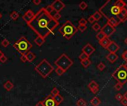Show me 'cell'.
<instances>
[{"instance_id":"1","label":"cell","mask_w":127,"mask_h":106,"mask_svg":"<svg viewBox=\"0 0 127 106\" xmlns=\"http://www.w3.org/2000/svg\"><path fill=\"white\" fill-rule=\"evenodd\" d=\"M59 25V21H56L53 16L48 13L45 7H42L35 14L33 20L28 24V26L37 35L45 39L51 33H53L54 29Z\"/></svg>"},{"instance_id":"2","label":"cell","mask_w":127,"mask_h":106,"mask_svg":"<svg viewBox=\"0 0 127 106\" xmlns=\"http://www.w3.org/2000/svg\"><path fill=\"white\" fill-rule=\"evenodd\" d=\"M100 13L103 15L107 20L118 17L121 9L115 6V1L112 0H108L103 6H101L99 9Z\"/></svg>"},{"instance_id":"3","label":"cell","mask_w":127,"mask_h":106,"mask_svg":"<svg viewBox=\"0 0 127 106\" xmlns=\"http://www.w3.org/2000/svg\"><path fill=\"white\" fill-rule=\"evenodd\" d=\"M34 70L42 78L45 79L51 74V72L54 70V68L46 59H43L39 64L35 66Z\"/></svg>"},{"instance_id":"4","label":"cell","mask_w":127,"mask_h":106,"mask_svg":"<svg viewBox=\"0 0 127 106\" xmlns=\"http://www.w3.org/2000/svg\"><path fill=\"white\" fill-rule=\"evenodd\" d=\"M13 46L21 55H25L32 48V44L25 36L19 38Z\"/></svg>"},{"instance_id":"5","label":"cell","mask_w":127,"mask_h":106,"mask_svg":"<svg viewBox=\"0 0 127 106\" xmlns=\"http://www.w3.org/2000/svg\"><path fill=\"white\" fill-rule=\"evenodd\" d=\"M59 32L66 39H71L78 31L77 27H76L70 21H66L58 30Z\"/></svg>"},{"instance_id":"6","label":"cell","mask_w":127,"mask_h":106,"mask_svg":"<svg viewBox=\"0 0 127 106\" xmlns=\"http://www.w3.org/2000/svg\"><path fill=\"white\" fill-rule=\"evenodd\" d=\"M112 75L114 79L122 85H124L127 83V69L124 64L118 67Z\"/></svg>"},{"instance_id":"7","label":"cell","mask_w":127,"mask_h":106,"mask_svg":"<svg viewBox=\"0 0 127 106\" xmlns=\"http://www.w3.org/2000/svg\"><path fill=\"white\" fill-rule=\"evenodd\" d=\"M74 62L73 61L65 54H62L55 61H54V64L57 66L60 67L61 69H63L65 72L68 71V69H69V68L73 65Z\"/></svg>"},{"instance_id":"8","label":"cell","mask_w":127,"mask_h":106,"mask_svg":"<svg viewBox=\"0 0 127 106\" xmlns=\"http://www.w3.org/2000/svg\"><path fill=\"white\" fill-rule=\"evenodd\" d=\"M101 31L104 33V35H106V37L109 38L111 35H112L115 31H116V28L112 27V25H110L108 22L101 28Z\"/></svg>"},{"instance_id":"9","label":"cell","mask_w":127,"mask_h":106,"mask_svg":"<svg viewBox=\"0 0 127 106\" xmlns=\"http://www.w3.org/2000/svg\"><path fill=\"white\" fill-rule=\"evenodd\" d=\"M51 6L54 10L56 11V13H60L65 7V4L60 0H55L54 1L52 2Z\"/></svg>"},{"instance_id":"10","label":"cell","mask_w":127,"mask_h":106,"mask_svg":"<svg viewBox=\"0 0 127 106\" xmlns=\"http://www.w3.org/2000/svg\"><path fill=\"white\" fill-rule=\"evenodd\" d=\"M34 16H35V13L33 12V10H27L26 12H25V13L22 15V19L27 23V24H28V23H30L32 20H33V18H34Z\"/></svg>"},{"instance_id":"11","label":"cell","mask_w":127,"mask_h":106,"mask_svg":"<svg viewBox=\"0 0 127 106\" xmlns=\"http://www.w3.org/2000/svg\"><path fill=\"white\" fill-rule=\"evenodd\" d=\"M95 48L93 46H92L90 44H86V45L83 47V49H82V52H84V53H86V54L88 56H89V57L95 52Z\"/></svg>"},{"instance_id":"12","label":"cell","mask_w":127,"mask_h":106,"mask_svg":"<svg viewBox=\"0 0 127 106\" xmlns=\"http://www.w3.org/2000/svg\"><path fill=\"white\" fill-rule=\"evenodd\" d=\"M43 104L44 106H58L54 99V97H52L51 94L45 97V99L43 100Z\"/></svg>"},{"instance_id":"13","label":"cell","mask_w":127,"mask_h":106,"mask_svg":"<svg viewBox=\"0 0 127 106\" xmlns=\"http://www.w3.org/2000/svg\"><path fill=\"white\" fill-rule=\"evenodd\" d=\"M119 49H120L119 45L115 41H112L106 49H107L110 53H116L119 50Z\"/></svg>"},{"instance_id":"14","label":"cell","mask_w":127,"mask_h":106,"mask_svg":"<svg viewBox=\"0 0 127 106\" xmlns=\"http://www.w3.org/2000/svg\"><path fill=\"white\" fill-rule=\"evenodd\" d=\"M88 87L93 94H97L99 90V85L95 80H92L88 85Z\"/></svg>"},{"instance_id":"15","label":"cell","mask_w":127,"mask_h":106,"mask_svg":"<svg viewBox=\"0 0 127 106\" xmlns=\"http://www.w3.org/2000/svg\"><path fill=\"white\" fill-rule=\"evenodd\" d=\"M118 18L121 21V23L125 22L127 20V12L124 8L121 10V11H120V13H119V14L118 15Z\"/></svg>"},{"instance_id":"16","label":"cell","mask_w":127,"mask_h":106,"mask_svg":"<svg viewBox=\"0 0 127 106\" xmlns=\"http://www.w3.org/2000/svg\"><path fill=\"white\" fill-rule=\"evenodd\" d=\"M106 59L112 63H115L118 59V55L116 53H109L106 56Z\"/></svg>"},{"instance_id":"17","label":"cell","mask_w":127,"mask_h":106,"mask_svg":"<svg viewBox=\"0 0 127 106\" xmlns=\"http://www.w3.org/2000/svg\"><path fill=\"white\" fill-rule=\"evenodd\" d=\"M108 23L112 25V27H118L120 24H121V21L119 20V18L118 17H115V18H112L108 20Z\"/></svg>"},{"instance_id":"18","label":"cell","mask_w":127,"mask_h":106,"mask_svg":"<svg viewBox=\"0 0 127 106\" xmlns=\"http://www.w3.org/2000/svg\"><path fill=\"white\" fill-rule=\"evenodd\" d=\"M111 42H112V41L109 39V38L106 37L104 39H103L102 41H99V44H100V45L102 47H103L104 49H106L108 47V46L111 44Z\"/></svg>"},{"instance_id":"19","label":"cell","mask_w":127,"mask_h":106,"mask_svg":"<svg viewBox=\"0 0 127 106\" xmlns=\"http://www.w3.org/2000/svg\"><path fill=\"white\" fill-rule=\"evenodd\" d=\"M13 87H14L13 83L11 81H10V80H7V81L4 83V85H3V88H4L6 91H11V90L13 89Z\"/></svg>"},{"instance_id":"20","label":"cell","mask_w":127,"mask_h":106,"mask_svg":"<svg viewBox=\"0 0 127 106\" xmlns=\"http://www.w3.org/2000/svg\"><path fill=\"white\" fill-rule=\"evenodd\" d=\"M34 41V43H35L38 46H41L45 43V38H43L42 37L37 35V36H36V38L34 39V41Z\"/></svg>"},{"instance_id":"21","label":"cell","mask_w":127,"mask_h":106,"mask_svg":"<svg viewBox=\"0 0 127 106\" xmlns=\"http://www.w3.org/2000/svg\"><path fill=\"white\" fill-rule=\"evenodd\" d=\"M25 57H26V58H27L28 62H30V63H31V62H33V61H34V59L36 58V55H35L33 52L29 51V52L25 55Z\"/></svg>"},{"instance_id":"22","label":"cell","mask_w":127,"mask_h":106,"mask_svg":"<svg viewBox=\"0 0 127 106\" xmlns=\"http://www.w3.org/2000/svg\"><path fill=\"white\" fill-rule=\"evenodd\" d=\"M90 103H91V105L92 106H99L100 105V103H101V101H100V100L97 97H93L91 100Z\"/></svg>"},{"instance_id":"23","label":"cell","mask_w":127,"mask_h":106,"mask_svg":"<svg viewBox=\"0 0 127 106\" xmlns=\"http://www.w3.org/2000/svg\"><path fill=\"white\" fill-rule=\"evenodd\" d=\"M80 63H81V65L84 67V68H88L89 66H90V65L92 64V61L89 60V59H87V60H85V61H80Z\"/></svg>"},{"instance_id":"24","label":"cell","mask_w":127,"mask_h":106,"mask_svg":"<svg viewBox=\"0 0 127 106\" xmlns=\"http://www.w3.org/2000/svg\"><path fill=\"white\" fill-rule=\"evenodd\" d=\"M54 99L56 103L57 104V106H59L60 104H61V103H63V97L60 94H58V95L55 96V97H54Z\"/></svg>"},{"instance_id":"25","label":"cell","mask_w":127,"mask_h":106,"mask_svg":"<svg viewBox=\"0 0 127 106\" xmlns=\"http://www.w3.org/2000/svg\"><path fill=\"white\" fill-rule=\"evenodd\" d=\"M125 4H126V3L123 0H118V1H115V6L118 7V8H120L121 10L124 8Z\"/></svg>"},{"instance_id":"26","label":"cell","mask_w":127,"mask_h":106,"mask_svg":"<svg viewBox=\"0 0 127 106\" xmlns=\"http://www.w3.org/2000/svg\"><path fill=\"white\" fill-rule=\"evenodd\" d=\"M76 105H77V106H87V102L84 99L80 98L77 101Z\"/></svg>"},{"instance_id":"27","label":"cell","mask_w":127,"mask_h":106,"mask_svg":"<svg viewBox=\"0 0 127 106\" xmlns=\"http://www.w3.org/2000/svg\"><path fill=\"white\" fill-rule=\"evenodd\" d=\"M96 38H97V39L99 41H102L103 39H104V38H106V35H105L104 33L100 30V31L98 32L97 34L96 35Z\"/></svg>"},{"instance_id":"28","label":"cell","mask_w":127,"mask_h":106,"mask_svg":"<svg viewBox=\"0 0 127 106\" xmlns=\"http://www.w3.org/2000/svg\"><path fill=\"white\" fill-rule=\"evenodd\" d=\"M19 13H18L16 11H13V12L10 14V18H11L12 20H13V21L17 20L18 18H19Z\"/></svg>"},{"instance_id":"29","label":"cell","mask_w":127,"mask_h":106,"mask_svg":"<svg viewBox=\"0 0 127 106\" xmlns=\"http://www.w3.org/2000/svg\"><path fill=\"white\" fill-rule=\"evenodd\" d=\"M92 15H93V17L95 18V21H99V20L102 18V16H103V15H102V14L100 13V11H99V10H97V11H96V12H95Z\"/></svg>"},{"instance_id":"30","label":"cell","mask_w":127,"mask_h":106,"mask_svg":"<svg viewBox=\"0 0 127 106\" xmlns=\"http://www.w3.org/2000/svg\"><path fill=\"white\" fill-rule=\"evenodd\" d=\"M92 29L95 31V32H100L101 30V27L100 25V24H98L97 22V23H95L93 25H92Z\"/></svg>"},{"instance_id":"31","label":"cell","mask_w":127,"mask_h":106,"mask_svg":"<svg viewBox=\"0 0 127 106\" xmlns=\"http://www.w3.org/2000/svg\"><path fill=\"white\" fill-rule=\"evenodd\" d=\"M89 58V56H88L86 53L84 52H81L80 55H79V59L80 60V61H85V60H87Z\"/></svg>"},{"instance_id":"32","label":"cell","mask_w":127,"mask_h":106,"mask_svg":"<svg viewBox=\"0 0 127 106\" xmlns=\"http://www.w3.org/2000/svg\"><path fill=\"white\" fill-rule=\"evenodd\" d=\"M58 94H60V91H59V89H57V88H56V87H54L52 90H51V95L52 96V97H55V96H57V95H58Z\"/></svg>"},{"instance_id":"33","label":"cell","mask_w":127,"mask_h":106,"mask_svg":"<svg viewBox=\"0 0 127 106\" xmlns=\"http://www.w3.org/2000/svg\"><path fill=\"white\" fill-rule=\"evenodd\" d=\"M54 71H55L56 74H57L58 76H61V75H63L65 72L63 69H61V68H60V67H57V69H56Z\"/></svg>"},{"instance_id":"34","label":"cell","mask_w":127,"mask_h":106,"mask_svg":"<svg viewBox=\"0 0 127 106\" xmlns=\"http://www.w3.org/2000/svg\"><path fill=\"white\" fill-rule=\"evenodd\" d=\"M87 7H88V4H87V3L85 2V1H81V2L79 4V7H80L81 10H86V9L87 8Z\"/></svg>"},{"instance_id":"35","label":"cell","mask_w":127,"mask_h":106,"mask_svg":"<svg viewBox=\"0 0 127 106\" xmlns=\"http://www.w3.org/2000/svg\"><path fill=\"white\" fill-rule=\"evenodd\" d=\"M45 11H46L48 13H49V14H51V13H52L53 11H54V9H53V7H52V6H51V4H49V5H48L46 7H45Z\"/></svg>"},{"instance_id":"36","label":"cell","mask_w":127,"mask_h":106,"mask_svg":"<svg viewBox=\"0 0 127 106\" xmlns=\"http://www.w3.org/2000/svg\"><path fill=\"white\" fill-rule=\"evenodd\" d=\"M123 86H124V85H122L121 83H116V84L115 85L114 88H115V89L116 91H121V90L123 89Z\"/></svg>"},{"instance_id":"37","label":"cell","mask_w":127,"mask_h":106,"mask_svg":"<svg viewBox=\"0 0 127 106\" xmlns=\"http://www.w3.org/2000/svg\"><path fill=\"white\" fill-rule=\"evenodd\" d=\"M97 69L100 70V71H103L104 69H105V68H106V65L103 63H102V62H100L98 65H97Z\"/></svg>"},{"instance_id":"38","label":"cell","mask_w":127,"mask_h":106,"mask_svg":"<svg viewBox=\"0 0 127 106\" xmlns=\"http://www.w3.org/2000/svg\"><path fill=\"white\" fill-rule=\"evenodd\" d=\"M77 30H80L81 32H83L84 31H86L87 30V26H85V25H79L78 27H77Z\"/></svg>"},{"instance_id":"39","label":"cell","mask_w":127,"mask_h":106,"mask_svg":"<svg viewBox=\"0 0 127 106\" xmlns=\"http://www.w3.org/2000/svg\"><path fill=\"white\" fill-rule=\"evenodd\" d=\"M9 44H10V41L7 39H4L1 41V46L4 47H7L9 46Z\"/></svg>"},{"instance_id":"40","label":"cell","mask_w":127,"mask_h":106,"mask_svg":"<svg viewBox=\"0 0 127 106\" xmlns=\"http://www.w3.org/2000/svg\"><path fill=\"white\" fill-rule=\"evenodd\" d=\"M124 98V95H123V94H121V93L117 94H116V96H115V99H116L118 101H120V102H121V100H122Z\"/></svg>"},{"instance_id":"41","label":"cell","mask_w":127,"mask_h":106,"mask_svg":"<svg viewBox=\"0 0 127 106\" xmlns=\"http://www.w3.org/2000/svg\"><path fill=\"white\" fill-rule=\"evenodd\" d=\"M87 24V20H86L84 18H82L79 20V25H85L86 26Z\"/></svg>"},{"instance_id":"42","label":"cell","mask_w":127,"mask_h":106,"mask_svg":"<svg viewBox=\"0 0 127 106\" xmlns=\"http://www.w3.org/2000/svg\"><path fill=\"white\" fill-rule=\"evenodd\" d=\"M52 16H53V18H54L56 21H59V20H60V18H61V15H60V13H55V14H54V15H52Z\"/></svg>"},{"instance_id":"43","label":"cell","mask_w":127,"mask_h":106,"mask_svg":"<svg viewBox=\"0 0 127 106\" xmlns=\"http://www.w3.org/2000/svg\"><path fill=\"white\" fill-rule=\"evenodd\" d=\"M88 21H89V23H91V24H95V22L96 21H95V18L93 17V15L89 16V18H88Z\"/></svg>"},{"instance_id":"44","label":"cell","mask_w":127,"mask_h":106,"mask_svg":"<svg viewBox=\"0 0 127 106\" xmlns=\"http://www.w3.org/2000/svg\"><path fill=\"white\" fill-rule=\"evenodd\" d=\"M122 58H123L125 61H127V50L124 51V52L122 53Z\"/></svg>"},{"instance_id":"45","label":"cell","mask_w":127,"mask_h":106,"mask_svg":"<svg viewBox=\"0 0 127 106\" xmlns=\"http://www.w3.org/2000/svg\"><path fill=\"white\" fill-rule=\"evenodd\" d=\"M7 61V58L4 55L0 58V62H1V63H5Z\"/></svg>"},{"instance_id":"46","label":"cell","mask_w":127,"mask_h":106,"mask_svg":"<svg viewBox=\"0 0 127 106\" xmlns=\"http://www.w3.org/2000/svg\"><path fill=\"white\" fill-rule=\"evenodd\" d=\"M20 60H21V61L23 62V63H25V62L28 61H27V58H26V57H25V55H21Z\"/></svg>"},{"instance_id":"47","label":"cell","mask_w":127,"mask_h":106,"mask_svg":"<svg viewBox=\"0 0 127 106\" xmlns=\"http://www.w3.org/2000/svg\"><path fill=\"white\" fill-rule=\"evenodd\" d=\"M121 104L123 105L124 106H127V100L124 98L122 100H121Z\"/></svg>"},{"instance_id":"48","label":"cell","mask_w":127,"mask_h":106,"mask_svg":"<svg viewBox=\"0 0 127 106\" xmlns=\"http://www.w3.org/2000/svg\"><path fill=\"white\" fill-rule=\"evenodd\" d=\"M41 2H42L41 0H33V3L34 4H36V5H39Z\"/></svg>"},{"instance_id":"49","label":"cell","mask_w":127,"mask_h":106,"mask_svg":"<svg viewBox=\"0 0 127 106\" xmlns=\"http://www.w3.org/2000/svg\"><path fill=\"white\" fill-rule=\"evenodd\" d=\"M44 106L43 101H39V102H38V103L36 104V106Z\"/></svg>"},{"instance_id":"50","label":"cell","mask_w":127,"mask_h":106,"mask_svg":"<svg viewBox=\"0 0 127 106\" xmlns=\"http://www.w3.org/2000/svg\"><path fill=\"white\" fill-rule=\"evenodd\" d=\"M3 55H4V53H3V52L0 50V58H1L3 56Z\"/></svg>"},{"instance_id":"51","label":"cell","mask_w":127,"mask_h":106,"mask_svg":"<svg viewBox=\"0 0 127 106\" xmlns=\"http://www.w3.org/2000/svg\"><path fill=\"white\" fill-rule=\"evenodd\" d=\"M124 97L125 99H127V91H126V93L124 94Z\"/></svg>"},{"instance_id":"52","label":"cell","mask_w":127,"mask_h":106,"mask_svg":"<svg viewBox=\"0 0 127 106\" xmlns=\"http://www.w3.org/2000/svg\"><path fill=\"white\" fill-rule=\"evenodd\" d=\"M124 10H126V11L127 12V4H125V6L124 7Z\"/></svg>"},{"instance_id":"53","label":"cell","mask_w":127,"mask_h":106,"mask_svg":"<svg viewBox=\"0 0 127 106\" xmlns=\"http://www.w3.org/2000/svg\"><path fill=\"white\" fill-rule=\"evenodd\" d=\"M124 43H125V44L127 45V38H125V40H124Z\"/></svg>"},{"instance_id":"54","label":"cell","mask_w":127,"mask_h":106,"mask_svg":"<svg viewBox=\"0 0 127 106\" xmlns=\"http://www.w3.org/2000/svg\"><path fill=\"white\" fill-rule=\"evenodd\" d=\"M124 66H125V67L127 69V63H125V64H124Z\"/></svg>"},{"instance_id":"55","label":"cell","mask_w":127,"mask_h":106,"mask_svg":"<svg viewBox=\"0 0 127 106\" xmlns=\"http://www.w3.org/2000/svg\"><path fill=\"white\" fill-rule=\"evenodd\" d=\"M1 18H2V15H1V13H0V19H1Z\"/></svg>"}]
</instances>
